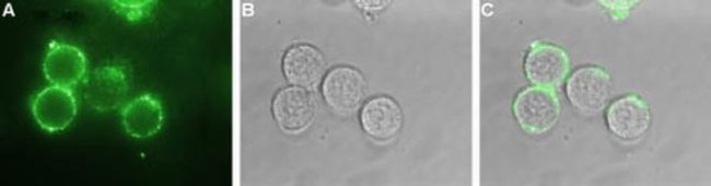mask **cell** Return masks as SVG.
<instances>
[{
    "label": "cell",
    "instance_id": "obj_1",
    "mask_svg": "<svg viewBox=\"0 0 711 186\" xmlns=\"http://www.w3.org/2000/svg\"><path fill=\"white\" fill-rule=\"evenodd\" d=\"M129 90L130 74L127 68L121 65H106L85 75L82 96L91 108L106 113L123 106Z\"/></svg>",
    "mask_w": 711,
    "mask_h": 186
},
{
    "label": "cell",
    "instance_id": "obj_2",
    "mask_svg": "<svg viewBox=\"0 0 711 186\" xmlns=\"http://www.w3.org/2000/svg\"><path fill=\"white\" fill-rule=\"evenodd\" d=\"M513 114L524 131L532 135L545 133L560 118V100L553 89L528 86L516 95Z\"/></svg>",
    "mask_w": 711,
    "mask_h": 186
},
{
    "label": "cell",
    "instance_id": "obj_3",
    "mask_svg": "<svg viewBox=\"0 0 711 186\" xmlns=\"http://www.w3.org/2000/svg\"><path fill=\"white\" fill-rule=\"evenodd\" d=\"M566 93L573 108L583 115L602 112L611 93L609 73L597 66L576 69L567 80Z\"/></svg>",
    "mask_w": 711,
    "mask_h": 186
},
{
    "label": "cell",
    "instance_id": "obj_4",
    "mask_svg": "<svg viewBox=\"0 0 711 186\" xmlns=\"http://www.w3.org/2000/svg\"><path fill=\"white\" fill-rule=\"evenodd\" d=\"M325 103L336 113L347 115L356 112L366 95V81L363 74L350 66L330 69L322 82Z\"/></svg>",
    "mask_w": 711,
    "mask_h": 186
},
{
    "label": "cell",
    "instance_id": "obj_5",
    "mask_svg": "<svg viewBox=\"0 0 711 186\" xmlns=\"http://www.w3.org/2000/svg\"><path fill=\"white\" fill-rule=\"evenodd\" d=\"M31 109L43 130L57 132L65 130L73 121L78 103L71 88L53 84L35 94Z\"/></svg>",
    "mask_w": 711,
    "mask_h": 186
},
{
    "label": "cell",
    "instance_id": "obj_6",
    "mask_svg": "<svg viewBox=\"0 0 711 186\" xmlns=\"http://www.w3.org/2000/svg\"><path fill=\"white\" fill-rule=\"evenodd\" d=\"M316 111V101L311 91L296 85L279 90L271 103L277 125L288 133L307 129L315 119Z\"/></svg>",
    "mask_w": 711,
    "mask_h": 186
},
{
    "label": "cell",
    "instance_id": "obj_7",
    "mask_svg": "<svg viewBox=\"0 0 711 186\" xmlns=\"http://www.w3.org/2000/svg\"><path fill=\"white\" fill-rule=\"evenodd\" d=\"M570 70L568 53L550 43H536L524 60L527 80L535 86L553 89L559 86Z\"/></svg>",
    "mask_w": 711,
    "mask_h": 186
},
{
    "label": "cell",
    "instance_id": "obj_8",
    "mask_svg": "<svg viewBox=\"0 0 711 186\" xmlns=\"http://www.w3.org/2000/svg\"><path fill=\"white\" fill-rule=\"evenodd\" d=\"M651 121L649 104L633 93L615 100L606 111L608 129L626 141L640 139L649 130Z\"/></svg>",
    "mask_w": 711,
    "mask_h": 186
},
{
    "label": "cell",
    "instance_id": "obj_9",
    "mask_svg": "<svg viewBox=\"0 0 711 186\" xmlns=\"http://www.w3.org/2000/svg\"><path fill=\"white\" fill-rule=\"evenodd\" d=\"M88 61L77 46L50 42L43 60V72L51 84L72 88L84 80Z\"/></svg>",
    "mask_w": 711,
    "mask_h": 186
},
{
    "label": "cell",
    "instance_id": "obj_10",
    "mask_svg": "<svg viewBox=\"0 0 711 186\" xmlns=\"http://www.w3.org/2000/svg\"><path fill=\"white\" fill-rule=\"evenodd\" d=\"M404 123L399 104L391 96L377 95L368 100L360 111V124L368 136L388 141L397 136Z\"/></svg>",
    "mask_w": 711,
    "mask_h": 186
},
{
    "label": "cell",
    "instance_id": "obj_11",
    "mask_svg": "<svg viewBox=\"0 0 711 186\" xmlns=\"http://www.w3.org/2000/svg\"><path fill=\"white\" fill-rule=\"evenodd\" d=\"M326 60L322 51L310 44L290 47L282 58V71L291 85L315 88L325 77Z\"/></svg>",
    "mask_w": 711,
    "mask_h": 186
},
{
    "label": "cell",
    "instance_id": "obj_12",
    "mask_svg": "<svg viewBox=\"0 0 711 186\" xmlns=\"http://www.w3.org/2000/svg\"><path fill=\"white\" fill-rule=\"evenodd\" d=\"M120 115L125 131L137 139L154 136L164 124L162 103L150 93H143L124 104Z\"/></svg>",
    "mask_w": 711,
    "mask_h": 186
},
{
    "label": "cell",
    "instance_id": "obj_13",
    "mask_svg": "<svg viewBox=\"0 0 711 186\" xmlns=\"http://www.w3.org/2000/svg\"><path fill=\"white\" fill-rule=\"evenodd\" d=\"M112 8L129 21H139L150 14L152 1H112Z\"/></svg>",
    "mask_w": 711,
    "mask_h": 186
}]
</instances>
